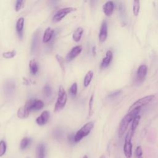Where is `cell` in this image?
I'll use <instances>...</instances> for the list:
<instances>
[{
    "instance_id": "8",
    "label": "cell",
    "mask_w": 158,
    "mask_h": 158,
    "mask_svg": "<svg viewBox=\"0 0 158 158\" xmlns=\"http://www.w3.org/2000/svg\"><path fill=\"white\" fill-rule=\"evenodd\" d=\"M15 82L13 80H9L6 81L4 86V93L7 97H10L15 91Z\"/></svg>"
},
{
    "instance_id": "12",
    "label": "cell",
    "mask_w": 158,
    "mask_h": 158,
    "mask_svg": "<svg viewBox=\"0 0 158 158\" xmlns=\"http://www.w3.org/2000/svg\"><path fill=\"white\" fill-rule=\"evenodd\" d=\"M102 10L103 12L104 13V14L107 16L109 17L110 16L114 10V3L113 1H107L102 6Z\"/></svg>"
},
{
    "instance_id": "23",
    "label": "cell",
    "mask_w": 158,
    "mask_h": 158,
    "mask_svg": "<svg viewBox=\"0 0 158 158\" xmlns=\"http://www.w3.org/2000/svg\"><path fill=\"white\" fill-rule=\"evenodd\" d=\"M31 143V139L30 138H28V137L23 138L20 142V149L22 150L25 149L27 148L29 146Z\"/></svg>"
},
{
    "instance_id": "16",
    "label": "cell",
    "mask_w": 158,
    "mask_h": 158,
    "mask_svg": "<svg viewBox=\"0 0 158 158\" xmlns=\"http://www.w3.org/2000/svg\"><path fill=\"white\" fill-rule=\"evenodd\" d=\"M40 36H39V32L36 31L33 36L32 41H31V51L32 53H35L38 47L39 41H40Z\"/></svg>"
},
{
    "instance_id": "36",
    "label": "cell",
    "mask_w": 158,
    "mask_h": 158,
    "mask_svg": "<svg viewBox=\"0 0 158 158\" xmlns=\"http://www.w3.org/2000/svg\"><path fill=\"white\" fill-rule=\"evenodd\" d=\"M93 54H96V53H95V47H93Z\"/></svg>"
},
{
    "instance_id": "1",
    "label": "cell",
    "mask_w": 158,
    "mask_h": 158,
    "mask_svg": "<svg viewBox=\"0 0 158 158\" xmlns=\"http://www.w3.org/2000/svg\"><path fill=\"white\" fill-rule=\"evenodd\" d=\"M141 109L140 108L133 109L128 112V114L125 117H123V118L122 119L119 124V127H118L119 137L121 138L123 135V134L127 131L129 124L130 123V122H132V120L134 119L135 117L139 115V113Z\"/></svg>"
},
{
    "instance_id": "3",
    "label": "cell",
    "mask_w": 158,
    "mask_h": 158,
    "mask_svg": "<svg viewBox=\"0 0 158 158\" xmlns=\"http://www.w3.org/2000/svg\"><path fill=\"white\" fill-rule=\"evenodd\" d=\"M94 127V123L93 122H89L85 124L77 133L75 134V142H79L84 137L88 136L91 130Z\"/></svg>"
},
{
    "instance_id": "19",
    "label": "cell",
    "mask_w": 158,
    "mask_h": 158,
    "mask_svg": "<svg viewBox=\"0 0 158 158\" xmlns=\"http://www.w3.org/2000/svg\"><path fill=\"white\" fill-rule=\"evenodd\" d=\"M23 24H24V18L20 17L16 23V30L18 32L19 36L20 38H22L23 36Z\"/></svg>"
},
{
    "instance_id": "26",
    "label": "cell",
    "mask_w": 158,
    "mask_h": 158,
    "mask_svg": "<svg viewBox=\"0 0 158 158\" xmlns=\"http://www.w3.org/2000/svg\"><path fill=\"white\" fill-rule=\"evenodd\" d=\"M53 136L54 137V138H56L57 140H60L62 138L63 135H64V133L63 131L61 129L59 128H56L53 131Z\"/></svg>"
},
{
    "instance_id": "9",
    "label": "cell",
    "mask_w": 158,
    "mask_h": 158,
    "mask_svg": "<svg viewBox=\"0 0 158 158\" xmlns=\"http://www.w3.org/2000/svg\"><path fill=\"white\" fill-rule=\"evenodd\" d=\"M107 37V23L106 20L102 21L100 30H99V40L101 43L104 42Z\"/></svg>"
},
{
    "instance_id": "29",
    "label": "cell",
    "mask_w": 158,
    "mask_h": 158,
    "mask_svg": "<svg viewBox=\"0 0 158 158\" xmlns=\"http://www.w3.org/2000/svg\"><path fill=\"white\" fill-rule=\"evenodd\" d=\"M16 54L15 51L13 50L12 51H8V52H4L2 53V56L3 57L6 59H10L14 57Z\"/></svg>"
},
{
    "instance_id": "17",
    "label": "cell",
    "mask_w": 158,
    "mask_h": 158,
    "mask_svg": "<svg viewBox=\"0 0 158 158\" xmlns=\"http://www.w3.org/2000/svg\"><path fill=\"white\" fill-rule=\"evenodd\" d=\"M36 158H44L46 155V146L43 143H40L36 147Z\"/></svg>"
},
{
    "instance_id": "11",
    "label": "cell",
    "mask_w": 158,
    "mask_h": 158,
    "mask_svg": "<svg viewBox=\"0 0 158 158\" xmlns=\"http://www.w3.org/2000/svg\"><path fill=\"white\" fill-rule=\"evenodd\" d=\"M113 59V53L112 51L108 50L106 53V56L102 59V60L101 63L100 67L101 69H105L109 66L110 62Z\"/></svg>"
},
{
    "instance_id": "5",
    "label": "cell",
    "mask_w": 158,
    "mask_h": 158,
    "mask_svg": "<svg viewBox=\"0 0 158 158\" xmlns=\"http://www.w3.org/2000/svg\"><path fill=\"white\" fill-rule=\"evenodd\" d=\"M154 98H155L154 94H151V95L146 96L143 98H141L138 99L133 104H131V106L129 108L128 112H130L133 109H138V108L141 109L142 107L148 104L151 101H152Z\"/></svg>"
},
{
    "instance_id": "10",
    "label": "cell",
    "mask_w": 158,
    "mask_h": 158,
    "mask_svg": "<svg viewBox=\"0 0 158 158\" xmlns=\"http://www.w3.org/2000/svg\"><path fill=\"white\" fill-rule=\"evenodd\" d=\"M148 67L146 65L142 64L139 65L136 71V80L138 81H143L146 77Z\"/></svg>"
},
{
    "instance_id": "39",
    "label": "cell",
    "mask_w": 158,
    "mask_h": 158,
    "mask_svg": "<svg viewBox=\"0 0 158 158\" xmlns=\"http://www.w3.org/2000/svg\"><path fill=\"white\" fill-rule=\"evenodd\" d=\"M138 158H143V157H142V156H141V157H138Z\"/></svg>"
},
{
    "instance_id": "38",
    "label": "cell",
    "mask_w": 158,
    "mask_h": 158,
    "mask_svg": "<svg viewBox=\"0 0 158 158\" xmlns=\"http://www.w3.org/2000/svg\"><path fill=\"white\" fill-rule=\"evenodd\" d=\"M83 158H88V156L86 155H85V156H84V157Z\"/></svg>"
},
{
    "instance_id": "4",
    "label": "cell",
    "mask_w": 158,
    "mask_h": 158,
    "mask_svg": "<svg viewBox=\"0 0 158 158\" xmlns=\"http://www.w3.org/2000/svg\"><path fill=\"white\" fill-rule=\"evenodd\" d=\"M133 133L131 129L127 132L125 137L124 144H123V152L126 158H131L132 157V143L131 138L133 135Z\"/></svg>"
},
{
    "instance_id": "7",
    "label": "cell",
    "mask_w": 158,
    "mask_h": 158,
    "mask_svg": "<svg viewBox=\"0 0 158 158\" xmlns=\"http://www.w3.org/2000/svg\"><path fill=\"white\" fill-rule=\"evenodd\" d=\"M31 111L30 109V99L28 100L23 106L20 107L17 111V116L20 118H27Z\"/></svg>"
},
{
    "instance_id": "35",
    "label": "cell",
    "mask_w": 158,
    "mask_h": 158,
    "mask_svg": "<svg viewBox=\"0 0 158 158\" xmlns=\"http://www.w3.org/2000/svg\"><path fill=\"white\" fill-rule=\"evenodd\" d=\"M74 138H75V135L71 133V134H69V135H68V140H69V142L70 143L73 144V143H75Z\"/></svg>"
},
{
    "instance_id": "21",
    "label": "cell",
    "mask_w": 158,
    "mask_h": 158,
    "mask_svg": "<svg viewBox=\"0 0 158 158\" xmlns=\"http://www.w3.org/2000/svg\"><path fill=\"white\" fill-rule=\"evenodd\" d=\"M29 67L30 73L32 75H35L38 70V65L36 60L34 59H31L29 62Z\"/></svg>"
},
{
    "instance_id": "20",
    "label": "cell",
    "mask_w": 158,
    "mask_h": 158,
    "mask_svg": "<svg viewBox=\"0 0 158 158\" xmlns=\"http://www.w3.org/2000/svg\"><path fill=\"white\" fill-rule=\"evenodd\" d=\"M83 31L84 30L82 27H78L74 31L73 33V40L75 42H78L80 40Z\"/></svg>"
},
{
    "instance_id": "37",
    "label": "cell",
    "mask_w": 158,
    "mask_h": 158,
    "mask_svg": "<svg viewBox=\"0 0 158 158\" xmlns=\"http://www.w3.org/2000/svg\"><path fill=\"white\" fill-rule=\"evenodd\" d=\"M99 158H105V156H104V154H102V155H101V156L99 157Z\"/></svg>"
},
{
    "instance_id": "13",
    "label": "cell",
    "mask_w": 158,
    "mask_h": 158,
    "mask_svg": "<svg viewBox=\"0 0 158 158\" xmlns=\"http://www.w3.org/2000/svg\"><path fill=\"white\" fill-rule=\"evenodd\" d=\"M82 51V47L81 46H76L73 47L70 51L68 53L66 56V59L67 61H70L75 57H76Z\"/></svg>"
},
{
    "instance_id": "6",
    "label": "cell",
    "mask_w": 158,
    "mask_h": 158,
    "mask_svg": "<svg viewBox=\"0 0 158 158\" xmlns=\"http://www.w3.org/2000/svg\"><path fill=\"white\" fill-rule=\"evenodd\" d=\"M77 10L76 8L74 7H65V8H62L59 9V10L57 11V12L54 14L53 18H52V21L54 22H57L60 21L66 15H67L68 14L73 12V11H75Z\"/></svg>"
},
{
    "instance_id": "15",
    "label": "cell",
    "mask_w": 158,
    "mask_h": 158,
    "mask_svg": "<svg viewBox=\"0 0 158 158\" xmlns=\"http://www.w3.org/2000/svg\"><path fill=\"white\" fill-rule=\"evenodd\" d=\"M44 106V103L41 100L30 99V109L31 110H38L42 109Z\"/></svg>"
},
{
    "instance_id": "28",
    "label": "cell",
    "mask_w": 158,
    "mask_h": 158,
    "mask_svg": "<svg viewBox=\"0 0 158 158\" xmlns=\"http://www.w3.org/2000/svg\"><path fill=\"white\" fill-rule=\"evenodd\" d=\"M43 93L46 97H50L52 94L51 88L49 85H46L43 88Z\"/></svg>"
},
{
    "instance_id": "25",
    "label": "cell",
    "mask_w": 158,
    "mask_h": 158,
    "mask_svg": "<svg viewBox=\"0 0 158 158\" xmlns=\"http://www.w3.org/2000/svg\"><path fill=\"white\" fill-rule=\"evenodd\" d=\"M140 120H141V116L139 115H138L136 117H135L134 118V119L132 120V122H132L131 123V130L133 132H135V131L137 128V127H138V126L139 125Z\"/></svg>"
},
{
    "instance_id": "31",
    "label": "cell",
    "mask_w": 158,
    "mask_h": 158,
    "mask_svg": "<svg viewBox=\"0 0 158 158\" xmlns=\"http://www.w3.org/2000/svg\"><path fill=\"white\" fill-rule=\"evenodd\" d=\"M69 92L71 95L72 96H75L77 92V83H73L72 86L70 88Z\"/></svg>"
},
{
    "instance_id": "32",
    "label": "cell",
    "mask_w": 158,
    "mask_h": 158,
    "mask_svg": "<svg viewBox=\"0 0 158 158\" xmlns=\"http://www.w3.org/2000/svg\"><path fill=\"white\" fill-rule=\"evenodd\" d=\"M24 2H25V1H23V0H18L16 2L15 6V11H19L22 7H23Z\"/></svg>"
},
{
    "instance_id": "33",
    "label": "cell",
    "mask_w": 158,
    "mask_h": 158,
    "mask_svg": "<svg viewBox=\"0 0 158 158\" xmlns=\"http://www.w3.org/2000/svg\"><path fill=\"white\" fill-rule=\"evenodd\" d=\"M94 98V95L92 94L91 96L89 101V115L90 116L92 114V109H93V98Z\"/></svg>"
},
{
    "instance_id": "34",
    "label": "cell",
    "mask_w": 158,
    "mask_h": 158,
    "mask_svg": "<svg viewBox=\"0 0 158 158\" xmlns=\"http://www.w3.org/2000/svg\"><path fill=\"white\" fill-rule=\"evenodd\" d=\"M135 153L136 156L138 157H141L143 156V149H142V147L141 146H138L136 147V151H135Z\"/></svg>"
},
{
    "instance_id": "22",
    "label": "cell",
    "mask_w": 158,
    "mask_h": 158,
    "mask_svg": "<svg viewBox=\"0 0 158 158\" xmlns=\"http://www.w3.org/2000/svg\"><path fill=\"white\" fill-rule=\"evenodd\" d=\"M93 75H94V73H93V70H89V71L86 73V74L85 76L84 81H83L85 87H87V86L89 85V83H91V80H92V78H93Z\"/></svg>"
},
{
    "instance_id": "18",
    "label": "cell",
    "mask_w": 158,
    "mask_h": 158,
    "mask_svg": "<svg viewBox=\"0 0 158 158\" xmlns=\"http://www.w3.org/2000/svg\"><path fill=\"white\" fill-rule=\"evenodd\" d=\"M53 35H54V30L52 29L51 27H48L45 30L43 35V43L49 42L51 40Z\"/></svg>"
},
{
    "instance_id": "30",
    "label": "cell",
    "mask_w": 158,
    "mask_h": 158,
    "mask_svg": "<svg viewBox=\"0 0 158 158\" xmlns=\"http://www.w3.org/2000/svg\"><path fill=\"white\" fill-rule=\"evenodd\" d=\"M6 151V144L4 141H0V157L2 156Z\"/></svg>"
},
{
    "instance_id": "27",
    "label": "cell",
    "mask_w": 158,
    "mask_h": 158,
    "mask_svg": "<svg viewBox=\"0 0 158 158\" xmlns=\"http://www.w3.org/2000/svg\"><path fill=\"white\" fill-rule=\"evenodd\" d=\"M56 59L57 61V62L59 63L60 69L64 72L65 71V65H64V59L62 57H61L60 55L59 54H56Z\"/></svg>"
},
{
    "instance_id": "24",
    "label": "cell",
    "mask_w": 158,
    "mask_h": 158,
    "mask_svg": "<svg viewBox=\"0 0 158 158\" xmlns=\"http://www.w3.org/2000/svg\"><path fill=\"white\" fill-rule=\"evenodd\" d=\"M140 10V1H134L133 4V13L135 16H138Z\"/></svg>"
},
{
    "instance_id": "14",
    "label": "cell",
    "mask_w": 158,
    "mask_h": 158,
    "mask_svg": "<svg viewBox=\"0 0 158 158\" xmlns=\"http://www.w3.org/2000/svg\"><path fill=\"white\" fill-rule=\"evenodd\" d=\"M49 118V112L48 110H44L41 115L36 119V122L39 125H45Z\"/></svg>"
},
{
    "instance_id": "2",
    "label": "cell",
    "mask_w": 158,
    "mask_h": 158,
    "mask_svg": "<svg viewBox=\"0 0 158 158\" xmlns=\"http://www.w3.org/2000/svg\"><path fill=\"white\" fill-rule=\"evenodd\" d=\"M67 100V93L64 87L62 85H60L59 88L57 100L54 106V112H58L61 109H62L66 104Z\"/></svg>"
}]
</instances>
